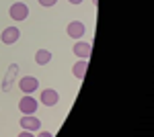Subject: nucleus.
<instances>
[{
  "label": "nucleus",
  "instance_id": "nucleus-12",
  "mask_svg": "<svg viewBox=\"0 0 154 137\" xmlns=\"http://www.w3.org/2000/svg\"><path fill=\"white\" fill-rule=\"evenodd\" d=\"M19 137H35L31 131H23V133H19Z\"/></svg>",
  "mask_w": 154,
  "mask_h": 137
},
{
  "label": "nucleus",
  "instance_id": "nucleus-10",
  "mask_svg": "<svg viewBox=\"0 0 154 137\" xmlns=\"http://www.w3.org/2000/svg\"><path fill=\"white\" fill-rule=\"evenodd\" d=\"M51 61V51H48V49H39L35 53V64L37 66H45V64H49Z\"/></svg>",
  "mask_w": 154,
  "mask_h": 137
},
{
  "label": "nucleus",
  "instance_id": "nucleus-1",
  "mask_svg": "<svg viewBox=\"0 0 154 137\" xmlns=\"http://www.w3.org/2000/svg\"><path fill=\"white\" fill-rule=\"evenodd\" d=\"M8 14H11V19H14V21H25L29 16V6L25 2H14L11 8H8Z\"/></svg>",
  "mask_w": 154,
  "mask_h": 137
},
{
  "label": "nucleus",
  "instance_id": "nucleus-9",
  "mask_svg": "<svg viewBox=\"0 0 154 137\" xmlns=\"http://www.w3.org/2000/svg\"><path fill=\"white\" fill-rule=\"evenodd\" d=\"M86 70H88V61H86V59H80V61H76V64H74V68H72V74H74L78 80H84V76H86Z\"/></svg>",
  "mask_w": 154,
  "mask_h": 137
},
{
  "label": "nucleus",
  "instance_id": "nucleus-8",
  "mask_svg": "<svg viewBox=\"0 0 154 137\" xmlns=\"http://www.w3.org/2000/svg\"><path fill=\"white\" fill-rule=\"evenodd\" d=\"M39 98H41V103L45 104V106H56L58 100H60V94L54 90V88H45V90L41 92V96H39Z\"/></svg>",
  "mask_w": 154,
  "mask_h": 137
},
{
  "label": "nucleus",
  "instance_id": "nucleus-4",
  "mask_svg": "<svg viewBox=\"0 0 154 137\" xmlns=\"http://www.w3.org/2000/svg\"><path fill=\"white\" fill-rule=\"evenodd\" d=\"M19 88L23 90V94H33V92L39 88V80H37L35 76H25V78H21V82H19Z\"/></svg>",
  "mask_w": 154,
  "mask_h": 137
},
{
  "label": "nucleus",
  "instance_id": "nucleus-6",
  "mask_svg": "<svg viewBox=\"0 0 154 137\" xmlns=\"http://www.w3.org/2000/svg\"><path fill=\"white\" fill-rule=\"evenodd\" d=\"M66 33L70 35L72 39H80V37L86 33V27H84L82 21H72V23L66 27Z\"/></svg>",
  "mask_w": 154,
  "mask_h": 137
},
{
  "label": "nucleus",
  "instance_id": "nucleus-14",
  "mask_svg": "<svg viewBox=\"0 0 154 137\" xmlns=\"http://www.w3.org/2000/svg\"><path fill=\"white\" fill-rule=\"evenodd\" d=\"M68 2H70V4H80L82 0H68Z\"/></svg>",
  "mask_w": 154,
  "mask_h": 137
},
{
  "label": "nucleus",
  "instance_id": "nucleus-2",
  "mask_svg": "<svg viewBox=\"0 0 154 137\" xmlns=\"http://www.w3.org/2000/svg\"><path fill=\"white\" fill-rule=\"evenodd\" d=\"M19 125H21V129L23 131H39L41 129V121L37 119V117H33V115H23L21 117V121H19Z\"/></svg>",
  "mask_w": 154,
  "mask_h": 137
},
{
  "label": "nucleus",
  "instance_id": "nucleus-11",
  "mask_svg": "<svg viewBox=\"0 0 154 137\" xmlns=\"http://www.w3.org/2000/svg\"><path fill=\"white\" fill-rule=\"evenodd\" d=\"M37 2H39L41 6H54V4H56L58 0H37Z\"/></svg>",
  "mask_w": 154,
  "mask_h": 137
},
{
  "label": "nucleus",
  "instance_id": "nucleus-5",
  "mask_svg": "<svg viewBox=\"0 0 154 137\" xmlns=\"http://www.w3.org/2000/svg\"><path fill=\"white\" fill-rule=\"evenodd\" d=\"M19 37H21V31H19L17 27H6V29L2 31V35H0V39H2L4 45H12V43H17Z\"/></svg>",
  "mask_w": 154,
  "mask_h": 137
},
{
  "label": "nucleus",
  "instance_id": "nucleus-3",
  "mask_svg": "<svg viewBox=\"0 0 154 137\" xmlns=\"http://www.w3.org/2000/svg\"><path fill=\"white\" fill-rule=\"evenodd\" d=\"M37 106H39V103L35 98H31V94H25L21 98V103H19V111L23 115H33L37 111Z\"/></svg>",
  "mask_w": 154,
  "mask_h": 137
},
{
  "label": "nucleus",
  "instance_id": "nucleus-13",
  "mask_svg": "<svg viewBox=\"0 0 154 137\" xmlns=\"http://www.w3.org/2000/svg\"><path fill=\"white\" fill-rule=\"evenodd\" d=\"M39 137H54V133H49V131H41Z\"/></svg>",
  "mask_w": 154,
  "mask_h": 137
},
{
  "label": "nucleus",
  "instance_id": "nucleus-7",
  "mask_svg": "<svg viewBox=\"0 0 154 137\" xmlns=\"http://www.w3.org/2000/svg\"><path fill=\"white\" fill-rule=\"evenodd\" d=\"M72 49H74V53H76V55L82 57V59H88L91 53H93V45H91V43H86V41H76Z\"/></svg>",
  "mask_w": 154,
  "mask_h": 137
}]
</instances>
